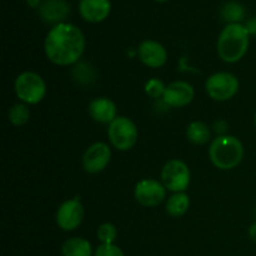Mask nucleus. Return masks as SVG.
<instances>
[{
    "label": "nucleus",
    "mask_w": 256,
    "mask_h": 256,
    "mask_svg": "<svg viewBox=\"0 0 256 256\" xmlns=\"http://www.w3.org/2000/svg\"><path fill=\"white\" fill-rule=\"evenodd\" d=\"M108 136L115 149L126 152L136 144L138 128L129 118L119 116L112 124H109Z\"/></svg>",
    "instance_id": "nucleus-5"
},
{
    "label": "nucleus",
    "mask_w": 256,
    "mask_h": 256,
    "mask_svg": "<svg viewBox=\"0 0 256 256\" xmlns=\"http://www.w3.org/2000/svg\"><path fill=\"white\" fill-rule=\"evenodd\" d=\"M30 112L29 108L24 104H16L10 109L9 112V120L12 124L20 126V125H24L25 122L29 120Z\"/></svg>",
    "instance_id": "nucleus-19"
},
{
    "label": "nucleus",
    "mask_w": 256,
    "mask_h": 256,
    "mask_svg": "<svg viewBox=\"0 0 256 256\" xmlns=\"http://www.w3.org/2000/svg\"><path fill=\"white\" fill-rule=\"evenodd\" d=\"M89 114L95 122L112 124L116 119V105L108 98H96L89 104Z\"/></svg>",
    "instance_id": "nucleus-15"
},
{
    "label": "nucleus",
    "mask_w": 256,
    "mask_h": 256,
    "mask_svg": "<svg viewBox=\"0 0 256 256\" xmlns=\"http://www.w3.org/2000/svg\"><path fill=\"white\" fill-rule=\"evenodd\" d=\"M112 10L110 0H80L79 12L82 19L90 22H100L106 19Z\"/></svg>",
    "instance_id": "nucleus-13"
},
{
    "label": "nucleus",
    "mask_w": 256,
    "mask_h": 256,
    "mask_svg": "<svg viewBox=\"0 0 256 256\" xmlns=\"http://www.w3.org/2000/svg\"><path fill=\"white\" fill-rule=\"evenodd\" d=\"M222 18H224L226 22H238L244 18V8L238 2H228L224 8H222Z\"/></svg>",
    "instance_id": "nucleus-20"
},
{
    "label": "nucleus",
    "mask_w": 256,
    "mask_h": 256,
    "mask_svg": "<svg viewBox=\"0 0 256 256\" xmlns=\"http://www.w3.org/2000/svg\"><path fill=\"white\" fill-rule=\"evenodd\" d=\"M156 2H166V0H156Z\"/></svg>",
    "instance_id": "nucleus-27"
},
{
    "label": "nucleus",
    "mask_w": 256,
    "mask_h": 256,
    "mask_svg": "<svg viewBox=\"0 0 256 256\" xmlns=\"http://www.w3.org/2000/svg\"><path fill=\"white\" fill-rule=\"evenodd\" d=\"M112 159V150L105 142H95L82 156V168L89 174L102 172Z\"/></svg>",
    "instance_id": "nucleus-9"
},
{
    "label": "nucleus",
    "mask_w": 256,
    "mask_h": 256,
    "mask_svg": "<svg viewBox=\"0 0 256 256\" xmlns=\"http://www.w3.org/2000/svg\"><path fill=\"white\" fill-rule=\"evenodd\" d=\"M84 218V208L78 199L66 200L60 205L56 212V222L65 232L74 230L82 224Z\"/></svg>",
    "instance_id": "nucleus-10"
},
{
    "label": "nucleus",
    "mask_w": 256,
    "mask_h": 256,
    "mask_svg": "<svg viewBox=\"0 0 256 256\" xmlns=\"http://www.w3.org/2000/svg\"><path fill=\"white\" fill-rule=\"evenodd\" d=\"M45 54L55 65L66 66L76 62L85 49V38L82 30L72 24L60 22L54 25L45 39Z\"/></svg>",
    "instance_id": "nucleus-1"
},
{
    "label": "nucleus",
    "mask_w": 256,
    "mask_h": 256,
    "mask_svg": "<svg viewBox=\"0 0 256 256\" xmlns=\"http://www.w3.org/2000/svg\"><path fill=\"white\" fill-rule=\"evenodd\" d=\"M139 58L149 68H160L166 62L168 52L160 42L145 40L139 46Z\"/></svg>",
    "instance_id": "nucleus-12"
},
{
    "label": "nucleus",
    "mask_w": 256,
    "mask_h": 256,
    "mask_svg": "<svg viewBox=\"0 0 256 256\" xmlns=\"http://www.w3.org/2000/svg\"><path fill=\"white\" fill-rule=\"evenodd\" d=\"M28 2H29V5H32V6H39L40 5V0H28Z\"/></svg>",
    "instance_id": "nucleus-26"
},
{
    "label": "nucleus",
    "mask_w": 256,
    "mask_h": 256,
    "mask_svg": "<svg viewBox=\"0 0 256 256\" xmlns=\"http://www.w3.org/2000/svg\"><path fill=\"white\" fill-rule=\"evenodd\" d=\"M249 235H250V238H252V242H256V222H254V224L252 225V226H250V229H249Z\"/></svg>",
    "instance_id": "nucleus-24"
},
{
    "label": "nucleus",
    "mask_w": 256,
    "mask_h": 256,
    "mask_svg": "<svg viewBox=\"0 0 256 256\" xmlns=\"http://www.w3.org/2000/svg\"><path fill=\"white\" fill-rule=\"evenodd\" d=\"M135 199L142 206H158L165 199V186L154 179L142 180L135 186Z\"/></svg>",
    "instance_id": "nucleus-8"
},
{
    "label": "nucleus",
    "mask_w": 256,
    "mask_h": 256,
    "mask_svg": "<svg viewBox=\"0 0 256 256\" xmlns=\"http://www.w3.org/2000/svg\"><path fill=\"white\" fill-rule=\"evenodd\" d=\"M15 92L22 102L34 105L44 99L46 85L39 74L25 72L15 80Z\"/></svg>",
    "instance_id": "nucleus-4"
},
{
    "label": "nucleus",
    "mask_w": 256,
    "mask_h": 256,
    "mask_svg": "<svg viewBox=\"0 0 256 256\" xmlns=\"http://www.w3.org/2000/svg\"><path fill=\"white\" fill-rule=\"evenodd\" d=\"M62 252L64 256H92V245L82 238H72L64 242Z\"/></svg>",
    "instance_id": "nucleus-16"
},
{
    "label": "nucleus",
    "mask_w": 256,
    "mask_h": 256,
    "mask_svg": "<svg viewBox=\"0 0 256 256\" xmlns=\"http://www.w3.org/2000/svg\"><path fill=\"white\" fill-rule=\"evenodd\" d=\"M194 95V88L189 82L178 80L165 88L162 98H164L165 104H168L169 106L182 108L192 102Z\"/></svg>",
    "instance_id": "nucleus-11"
},
{
    "label": "nucleus",
    "mask_w": 256,
    "mask_h": 256,
    "mask_svg": "<svg viewBox=\"0 0 256 256\" xmlns=\"http://www.w3.org/2000/svg\"><path fill=\"white\" fill-rule=\"evenodd\" d=\"M95 256H125L124 252L114 244H102L95 252Z\"/></svg>",
    "instance_id": "nucleus-23"
},
{
    "label": "nucleus",
    "mask_w": 256,
    "mask_h": 256,
    "mask_svg": "<svg viewBox=\"0 0 256 256\" xmlns=\"http://www.w3.org/2000/svg\"><path fill=\"white\" fill-rule=\"evenodd\" d=\"M186 136L194 144L202 145L209 142L210 136H212V132H210V128L205 122H194L188 126Z\"/></svg>",
    "instance_id": "nucleus-17"
},
{
    "label": "nucleus",
    "mask_w": 256,
    "mask_h": 256,
    "mask_svg": "<svg viewBox=\"0 0 256 256\" xmlns=\"http://www.w3.org/2000/svg\"><path fill=\"white\" fill-rule=\"evenodd\" d=\"M209 156L212 164L222 170L236 168L244 156V146L238 138L222 135L212 140L209 149Z\"/></svg>",
    "instance_id": "nucleus-3"
},
{
    "label": "nucleus",
    "mask_w": 256,
    "mask_h": 256,
    "mask_svg": "<svg viewBox=\"0 0 256 256\" xmlns=\"http://www.w3.org/2000/svg\"><path fill=\"white\" fill-rule=\"evenodd\" d=\"M205 89L216 102H226L239 92V80L230 72H216L206 80Z\"/></svg>",
    "instance_id": "nucleus-7"
},
{
    "label": "nucleus",
    "mask_w": 256,
    "mask_h": 256,
    "mask_svg": "<svg viewBox=\"0 0 256 256\" xmlns=\"http://www.w3.org/2000/svg\"><path fill=\"white\" fill-rule=\"evenodd\" d=\"M162 184L174 192H184L190 184V170L182 160H170L162 170Z\"/></svg>",
    "instance_id": "nucleus-6"
},
{
    "label": "nucleus",
    "mask_w": 256,
    "mask_h": 256,
    "mask_svg": "<svg viewBox=\"0 0 256 256\" xmlns=\"http://www.w3.org/2000/svg\"><path fill=\"white\" fill-rule=\"evenodd\" d=\"M116 228L110 222H105V224L100 225L98 229V239L102 242V244H112L114 240L116 239Z\"/></svg>",
    "instance_id": "nucleus-21"
},
{
    "label": "nucleus",
    "mask_w": 256,
    "mask_h": 256,
    "mask_svg": "<svg viewBox=\"0 0 256 256\" xmlns=\"http://www.w3.org/2000/svg\"><path fill=\"white\" fill-rule=\"evenodd\" d=\"M249 30L239 22H230L220 32L218 54L225 62H236L244 58L249 48Z\"/></svg>",
    "instance_id": "nucleus-2"
},
{
    "label": "nucleus",
    "mask_w": 256,
    "mask_h": 256,
    "mask_svg": "<svg viewBox=\"0 0 256 256\" xmlns=\"http://www.w3.org/2000/svg\"><path fill=\"white\" fill-rule=\"evenodd\" d=\"M69 12L70 8L65 0H44L39 5L40 18L49 24H60Z\"/></svg>",
    "instance_id": "nucleus-14"
},
{
    "label": "nucleus",
    "mask_w": 256,
    "mask_h": 256,
    "mask_svg": "<svg viewBox=\"0 0 256 256\" xmlns=\"http://www.w3.org/2000/svg\"><path fill=\"white\" fill-rule=\"evenodd\" d=\"M246 29L249 30V32H256V19L250 20V22H248Z\"/></svg>",
    "instance_id": "nucleus-25"
},
{
    "label": "nucleus",
    "mask_w": 256,
    "mask_h": 256,
    "mask_svg": "<svg viewBox=\"0 0 256 256\" xmlns=\"http://www.w3.org/2000/svg\"><path fill=\"white\" fill-rule=\"evenodd\" d=\"M255 126H256V114H255Z\"/></svg>",
    "instance_id": "nucleus-28"
},
{
    "label": "nucleus",
    "mask_w": 256,
    "mask_h": 256,
    "mask_svg": "<svg viewBox=\"0 0 256 256\" xmlns=\"http://www.w3.org/2000/svg\"><path fill=\"white\" fill-rule=\"evenodd\" d=\"M190 199L185 192H175L166 202V212L172 216H182L188 212Z\"/></svg>",
    "instance_id": "nucleus-18"
},
{
    "label": "nucleus",
    "mask_w": 256,
    "mask_h": 256,
    "mask_svg": "<svg viewBox=\"0 0 256 256\" xmlns=\"http://www.w3.org/2000/svg\"><path fill=\"white\" fill-rule=\"evenodd\" d=\"M165 88L166 86H165L164 82L160 79H152L145 85V92H146V94L150 98H155L156 99V98H160L162 95H164Z\"/></svg>",
    "instance_id": "nucleus-22"
}]
</instances>
